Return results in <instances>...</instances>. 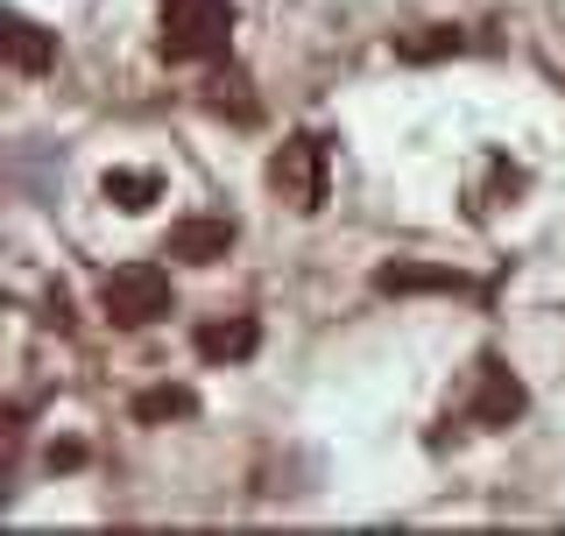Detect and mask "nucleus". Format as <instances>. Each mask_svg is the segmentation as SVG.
<instances>
[{
  "label": "nucleus",
  "mask_w": 565,
  "mask_h": 536,
  "mask_svg": "<svg viewBox=\"0 0 565 536\" xmlns=\"http://www.w3.org/2000/svg\"><path fill=\"white\" fill-rule=\"evenodd\" d=\"M446 50H459V29H424V35H411V43H403V57L424 64V57H446Z\"/></svg>",
  "instance_id": "12"
},
{
  "label": "nucleus",
  "mask_w": 565,
  "mask_h": 536,
  "mask_svg": "<svg viewBox=\"0 0 565 536\" xmlns=\"http://www.w3.org/2000/svg\"><path fill=\"white\" fill-rule=\"evenodd\" d=\"M467 417L481 424V431H509V424L523 417V382H516L502 361H481V382H473Z\"/></svg>",
  "instance_id": "5"
},
{
  "label": "nucleus",
  "mask_w": 565,
  "mask_h": 536,
  "mask_svg": "<svg viewBox=\"0 0 565 536\" xmlns=\"http://www.w3.org/2000/svg\"><path fill=\"white\" fill-rule=\"evenodd\" d=\"M375 290H388V297H417V290H446V297H467L473 282L459 276V268H431V261H388L382 276H375Z\"/></svg>",
  "instance_id": "6"
},
{
  "label": "nucleus",
  "mask_w": 565,
  "mask_h": 536,
  "mask_svg": "<svg viewBox=\"0 0 565 536\" xmlns=\"http://www.w3.org/2000/svg\"><path fill=\"white\" fill-rule=\"evenodd\" d=\"M8 64L29 71V78L50 71V64H57V35H50L43 22H29V14H8Z\"/></svg>",
  "instance_id": "8"
},
{
  "label": "nucleus",
  "mask_w": 565,
  "mask_h": 536,
  "mask_svg": "<svg viewBox=\"0 0 565 536\" xmlns=\"http://www.w3.org/2000/svg\"><path fill=\"white\" fill-rule=\"evenodd\" d=\"M191 409H199L191 388H149V396H135V417L141 424H170V417H191Z\"/></svg>",
  "instance_id": "10"
},
{
  "label": "nucleus",
  "mask_w": 565,
  "mask_h": 536,
  "mask_svg": "<svg viewBox=\"0 0 565 536\" xmlns=\"http://www.w3.org/2000/svg\"><path fill=\"white\" fill-rule=\"evenodd\" d=\"M234 240H241L234 219H220V212H191V219L170 226L163 255L170 261H226V247H234Z\"/></svg>",
  "instance_id": "4"
},
{
  "label": "nucleus",
  "mask_w": 565,
  "mask_h": 536,
  "mask_svg": "<svg viewBox=\"0 0 565 536\" xmlns=\"http://www.w3.org/2000/svg\"><path fill=\"white\" fill-rule=\"evenodd\" d=\"M99 199L120 205V212H149L156 199H163V176H156V170H106L99 176Z\"/></svg>",
  "instance_id": "9"
},
{
  "label": "nucleus",
  "mask_w": 565,
  "mask_h": 536,
  "mask_svg": "<svg viewBox=\"0 0 565 536\" xmlns=\"http://www.w3.org/2000/svg\"><path fill=\"white\" fill-rule=\"evenodd\" d=\"M99 311L114 318V325H156V318H170V276L156 261H128L114 268V276L99 282Z\"/></svg>",
  "instance_id": "2"
},
{
  "label": "nucleus",
  "mask_w": 565,
  "mask_h": 536,
  "mask_svg": "<svg viewBox=\"0 0 565 536\" xmlns=\"http://www.w3.org/2000/svg\"><path fill=\"white\" fill-rule=\"evenodd\" d=\"M226 35H234V0H163V57L170 64L220 57Z\"/></svg>",
  "instance_id": "1"
},
{
  "label": "nucleus",
  "mask_w": 565,
  "mask_h": 536,
  "mask_svg": "<svg viewBox=\"0 0 565 536\" xmlns=\"http://www.w3.org/2000/svg\"><path fill=\"white\" fill-rule=\"evenodd\" d=\"M269 191L290 212H318L326 205V141L318 135H290L282 149L269 156Z\"/></svg>",
  "instance_id": "3"
},
{
  "label": "nucleus",
  "mask_w": 565,
  "mask_h": 536,
  "mask_svg": "<svg viewBox=\"0 0 565 536\" xmlns=\"http://www.w3.org/2000/svg\"><path fill=\"white\" fill-rule=\"evenodd\" d=\"M255 346H262L255 318H205V325H199V353H205V361H247Z\"/></svg>",
  "instance_id": "7"
},
{
  "label": "nucleus",
  "mask_w": 565,
  "mask_h": 536,
  "mask_svg": "<svg viewBox=\"0 0 565 536\" xmlns=\"http://www.w3.org/2000/svg\"><path fill=\"white\" fill-rule=\"evenodd\" d=\"M241 93H247L241 78H212L205 85V106H212V114H226V106H234V120H255V99H241Z\"/></svg>",
  "instance_id": "11"
}]
</instances>
